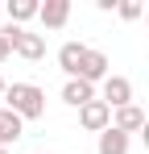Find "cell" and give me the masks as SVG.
Returning a JSON list of instances; mask_svg holds the SVG:
<instances>
[{"instance_id":"6da1fadb","label":"cell","mask_w":149,"mask_h":154,"mask_svg":"<svg viewBox=\"0 0 149 154\" xmlns=\"http://www.w3.org/2000/svg\"><path fill=\"white\" fill-rule=\"evenodd\" d=\"M4 100H8V108H13L21 121H42V117H46V92H42L37 83H8Z\"/></svg>"},{"instance_id":"7a4b0ae2","label":"cell","mask_w":149,"mask_h":154,"mask_svg":"<svg viewBox=\"0 0 149 154\" xmlns=\"http://www.w3.org/2000/svg\"><path fill=\"white\" fill-rule=\"evenodd\" d=\"M0 33L13 42V54H21L25 63H37V58H46V38H42V33H29L25 25H13V21L0 29Z\"/></svg>"},{"instance_id":"3957f363","label":"cell","mask_w":149,"mask_h":154,"mask_svg":"<svg viewBox=\"0 0 149 154\" xmlns=\"http://www.w3.org/2000/svg\"><path fill=\"white\" fill-rule=\"evenodd\" d=\"M108 75H112V63H108V54H104V50H95V46H87L83 63H79V79H87V83H104Z\"/></svg>"},{"instance_id":"277c9868","label":"cell","mask_w":149,"mask_h":154,"mask_svg":"<svg viewBox=\"0 0 149 154\" xmlns=\"http://www.w3.org/2000/svg\"><path fill=\"white\" fill-rule=\"evenodd\" d=\"M79 125L87 129V133H104V129H112V108L104 100H91L79 108Z\"/></svg>"},{"instance_id":"5b68a950","label":"cell","mask_w":149,"mask_h":154,"mask_svg":"<svg viewBox=\"0 0 149 154\" xmlns=\"http://www.w3.org/2000/svg\"><path fill=\"white\" fill-rule=\"evenodd\" d=\"M99 88H104V104H108L112 112H116V108H128V104H133V83H128L124 75H108L104 83H99Z\"/></svg>"},{"instance_id":"8992f818","label":"cell","mask_w":149,"mask_h":154,"mask_svg":"<svg viewBox=\"0 0 149 154\" xmlns=\"http://www.w3.org/2000/svg\"><path fill=\"white\" fill-rule=\"evenodd\" d=\"M62 100L71 104V108L91 104L95 100V83H87V79H66V83H62Z\"/></svg>"},{"instance_id":"52a82bcc","label":"cell","mask_w":149,"mask_h":154,"mask_svg":"<svg viewBox=\"0 0 149 154\" xmlns=\"http://www.w3.org/2000/svg\"><path fill=\"white\" fill-rule=\"evenodd\" d=\"M128 146H133V137L124 133V129H104L99 133V142H95V154H128Z\"/></svg>"},{"instance_id":"ba28073f","label":"cell","mask_w":149,"mask_h":154,"mask_svg":"<svg viewBox=\"0 0 149 154\" xmlns=\"http://www.w3.org/2000/svg\"><path fill=\"white\" fill-rule=\"evenodd\" d=\"M83 54H87L83 42H62V46H58V67L66 71V79H79V63H83Z\"/></svg>"},{"instance_id":"9c48e42d","label":"cell","mask_w":149,"mask_h":154,"mask_svg":"<svg viewBox=\"0 0 149 154\" xmlns=\"http://www.w3.org/2000/svg\"><path fill=\"white\" fill-rule=\"evenodd\" d=\"M37 21H42L46 29H62L66 21H71V0H46Z\"/></svg>"},{"instance_id":"30bf717a","label":"cell","mask_w":149,"mask_h":154,"mask_svg":"<svg viewBox=\"0 0 149 154\" xmlns=\"http://www.w3.org/2000/svg\"><path fill=\"white\" fill-rule=\"evenodd\" d=\"M145 121H149V117L137 108V104H128V108H116V112H112V125L124 129L128 137H133V133H141V129H145Z\"/></svg>"},{"instance_id":"8fae6325","label":"cell","mask_w":149,"mask_h":154,"mask_svg":"<svg viewBox=\"0 0 149 154\" xmlns=\"http://www.w3.org/2000/svg\"><path fill=\"white\" fill-rule=\"evenodd\" d=\"M21 133H25V121L13 112V108H0V146L8 150V146H13Z\"/></svg>"},{"instance_id":"7c38bea8","label":"cell","mask_w":149,"mask_h":154,"mask_svg":"<svg viewBox=\"0 0 149 154\" xmlns=\"http://www.w3.org/2000/svg\"><path fill=\"white\" fill-rule=\"evenodd\" d=\"M33 17H42V4L37 0H8V21L13 25H25Z\"/></svg>"},{"instance_id":"4fadbf2b","label":"cell","mask_w":149,"mask_h":154,"mask_svg":"<svg viewBox=\"0 0 149 154\" xmlns=\"http://www.w3.org/2000/svg\"><path fill=\"white\" fill-rule=\"evenodd\" d=\"M116 13H120V21H141V17H145V4H141V0H120Z\"/></svg>"},{"instance_id":"5bb4252c","label":"cell","mask_w":149,"mask_h":154,"mask_svg":"<svg viewBox=\"0 0 149 154\" xmlns=\"http://www.w3.org/2000/svg\"><path fill=\"white\" fill-rule=\"evenodd\" d=\"M8 54H13V42H8V38H4V33H0V63H4V58H8Z\"/></svg>"},{"instance_id":"9a60e30c","label":"cell","mask_w":149,"mask_h":154,"mask_svg":"<svg viewBox=\"0 0 149 154\" xmlns=\"http://www.w3.org/2000/svg\"><path fill=\"white\" fill-rule=\"evenodd\" d=\"M141 142H145V150H149V121H145V129H141Z\"/></svg>"},{"instance_id":"2e32d148","label":"cell","mask_w":149,"mask_h":154,"mask_svg":"<svg viewBox=\"0 0 149 154\" xmlns=\"http://www.w3.org/2000/svg\"><path fill=\"white\" fill-rule=\"evenodd\" d=\"M4 92H8V83H4V75H0V96H4Z\"/></svg>"},{"instance_id":"e0dca14e","label":"cell","mask_w":149,"mask_h":154,"mask_svg":"<svg viewBox=\"0 0 149 154\" xmlns=\"http://www.w3.org/2000/svg\"><path fill=\"white\" fill-rule=\"evenodd\" d=\"M145 25H149V4H145Z\"/></svg>"},{"instance_id":"ac0fdd59","label":"cell","mask_w":149,"mask_h":154,"mask_svg":"<svg viewBox=\"0 0 149 154\" xmlns=\"http://www.w3.org/2000/svg\"><path fill=\"white\" fill-rule=\"evenodd\" d=\"M0 154H8V150H4V146H0Z\"/></svg>"}]
</instances>
